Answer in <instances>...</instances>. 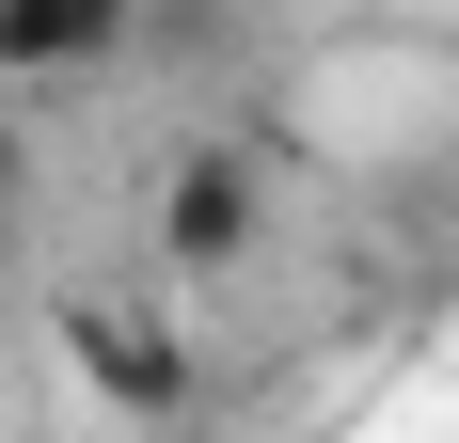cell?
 <instances>
[{"mask_svg": "<svg viewBox=\"0 0 459 443\" xmlns=\"http://www.w3.org/2000/svg\"><path fill=\"white\" fill-rule=\"evenodd\" d=\"M143 32V0H0V95H64V80H111Z\"/></svg>", "mask_w": 459, "mask_h": 443, "instance_id": "cell-2", "label": "cell"}, {"mask_svg": "<svg viewBox=\"0 0 459 443\" xmlns=\"http://www.w3.org/2000/svg\"><path fill=\"white\" fill-rule=\"evenodd\" d=\"M64 349H80V380H95L111 412H143V428H175V412H190V349H175L143 301H80V317H64Z\"/></svg>", "mask_w": 459, "mask_h": 443, "instance_id": "cell-3", "label": "cell"}, {"mask_svg": "<svg viewBox=\"0 0 459 443\" xmlns=\"http://www.w3.org/2000/svg\"><path fill=\"white\" fill-rule=\"evenodd\" d=\"M16 206H32V127H16V95H0V238H16Z\"/></svg>", "mask_w": 459, "mask_h": 443, "instance_id": "cell-4", "label": "cell"}, {"mask_svg": "<svg viewBox=\"0 0 459 443\" xmlns=\"http://www.w3.org/2000/svg\"><path fill=\"white\" fill-rule=\"evenodd\" d=\"M444 206H459V159H444Z\"/></svg>", "mask_w": 459, "mask_h": 443, "instance_id": "cell-5", "label": "cell"}, {"mask_svg": "<svg viewBox=\"0 0 459 443\" xmlns=\"http://www.w3.org/2000/svg\"><path fill=\"white\" fill-rule=\"evenodd\" d=\"M254 238H270V159L254 143H175L159 159V269L222 285V269H254Z\"/></svg>", "mask_w": 459, "mask_h": 443, "instance_id": "cell-1", "label": "cell"}]
</instances>
